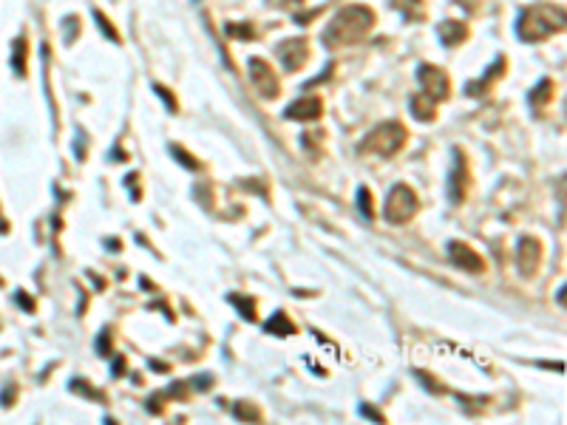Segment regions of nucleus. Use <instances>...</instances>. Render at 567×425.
<instances>
[{
    "label": "nucleus",
    "instance_id": "nucleus-23",
    "mask_svg": "<svg viewBox=\"0 0 567 425\" xmlns=\"http://www.w3.org/2000/svg\"><path fill=\"white\" fill-rule=\"evenodd\" d=\"M71 392H82L85 397H91V400H97V403H102L105 400V394L102 392H97V389H91L85 380H71V386H68Z\"/></svg>",
    "mask_w": 567,
    "mask_h": 425
},
{
    "label": "nucleus",
    "instance_id": "nucleus-13",
    "mask_svg": "<svg viewBox=\"0 0 567 425\" xmlns=\"http://www.w3.org/2000/svg\"><path fill=\"white\" fill-rule=\"evenodd\" d=\"M437 34H440V40H443L446 45H460V43L468 40V26L460 23V20H443V23L437 26Z\"/></svg>",
    "mask_w": 567,
    "mask_h": 425
},
{
    "label": "nucleus",
    "instance_id": "nucleus-15",
    "mask_svg": "<svg viewBox=\"0 0 567 425\" xmlns=\"http://www.w3.org/2000/svg\"><path fill=\"white\" fill-rule=\"evenodd\" d=\"M26 54H28V40L17 37L14 40V51H11V68L17 77H26Z\"/></svg>",
    "mask_w": 567,
    "mask_h": 425
},
{
    "label": "nucleus",
    "instance_id": "nucleus-34",
    "mask_svg": "<svg viewBox=\"0 0 567 425\" xmlns=\"http://www.w3.org/2000/svg\"><path fill=\"white\" fill-rule=\"evenodd\" d=\"M210 383H213V377H210V375H199V380H196V389H199V392H205V389H210Z\"/></svg>",
    "mask_w": 567,
    "mask_h": 425
},
{
    "label": "nucleus",
    "instance_id": "nucleus-25",
    "mask_svg": "<svg viewBox=\"0 0 567 425\" xmlns=\"http://www.w3.org/2000/svg\"><path fill=\"white\" fill-rule=\"evenodd\" d=\"M111 340H114L111 329H102V335L97 338V352H99V355H105V357H111Z\"/></svg>",
    "mask_w": 567,
    "mask_h": 425
},
{
    "label": "nucleus",
    "instance_id": "nucleus-35",
    "mask_svg": "<svg viewBox=\"0 0 567 425\" xmlns=\"http://www.w3.org/2000/svg\"><path fill=\"white\" fill-rule=\"evenodd\" d=\"M122 369H125V355H119V357L114 360V369H111V375L117 377V375H122Z\"/></svg>",
    "mask_w": 567,
    "mask_h": 425
},
{
    "label": "nucleus",
    "instance_id": "nucleus-6",
    "mask_svg": "<svg viewBox=\"0 0 567 425\" xmlns=\"http://www.w3.org/2000/svg\"><path fill=\"white\" fill-rule=\"evenodd\" d=\"M247 68H250V80H253V85L259 88V94H261L264 99H276V97L281 94L279 74L273 71V65H270L267 60H261V57H250Z\"/></svg>",
    "mask_w": 567,
    "mask_h": 425
},
{
    "label": "nucleus",
    "instance_id": "nucleus-29",
    "mask_svg": "<svg viewBox=\"0 0 567 425\" xmlns=\"http://www.w3.org/2000/svg\"><path fill=\"white\" fill-rule=\"evenodd\" d=\"M360 414L369 417V420H374V423H386V417H383L377 409H372V406H360Z\"/></svg>",
    "mask_w": 567,
    "mask_h": 425
},
{
    "label": "nucleus",
    "instance_id": "nucleus-33",
    "mask_svg": "<svg viewBox=\"0 0 567 425\" xmlns=\"http://www.w3.org/2000/svg\"><path fill=\"white\" fill-rule=\"evenodd\" d=\"M273 9H292V6H301L303 0H267Z\"/></svg>",
    "mask_w": 567,
    "mask_h": 425
},
{
    "label": "nucleus",
    "instance_id": "nucleus-19",
    "mask_svg": "<svg viewBox=\"0 0 567 425\" xmlns=\"http://www.w3.org/2000/svg\"><path fill=\"white\" fill-rule=\"evenodd\" d=\"M230 303H233V306L242 312V318H244V321H256V298L233 292V295H230Z\"/></svg>",
    "mask_w": 567,
    "mask_h": 425
},
{
    "label": "nucleus",
    "instance_id": "nucleus-11",
    "mask_svg": "<svg viewBox=\"0 0 567 425\" xmlns=\"http://www.w3.org/2000/svg\"><path fill=\"white\" fill-rule=\"evenodd\" d=\"M284 117L292 119V122H318L323 117V99L320 97H301L284 111Z\"/></svg>",
    "mask_w": 567,
    "mask_h": 425
},
{
    "label": "nucleus",
    "instance_id": "nucleus-22",
    "mask_svg": "<svg viewBox=\"0 0 567 425\" xmlns=\"http://www.w3.org/2000/svg\"><path fill=\"white\" fill-rule=\"evenodd\" d=\"M94 20H97V26H99V28L108 34V40H114V43H119V40H122V37H119V31L114 28V23L108 20V14H105V11H99V9H97V11H94Z\"/></svg>",
    "mask_w": 567,
    "mask_h": 425
},
{
    "label": "nucleus",
    "instance_id": "nucleus-14",
    "mask_svg": "<svg viewBox=\"0 0 567 425\" xmlns=\"http://www.w3.org/2000/svg\"><path fill=\"white\" fill-rule=\"evenodd\" d=\"M411 117L420 119V122H434L437 119V102L428 99L426 94L423 97H411Z\"/></svg>",
    "mask_w": 567,
    "mask_h": 425
},
{
    "label": "nucleus",
    "instance_id": "nucleus-21",
    "mask_svg": "<svg viewBox=\"0 0 567 425\" xmlns=\"http://www.w3.org/2000/svg\"><path fill=\"white\" fill-rule=\"evenodd\" d=\"M171 154H173V159H179L188 171H202V162L196 159V156H190V154H185V148L182 145H171Z\"/></svg>",
    "mask_w": 567,
    "mask_h": 425
},
{
    "label": "nucleus",
    "instance_id": "nucleus-1",
    "mask_svg": "<svg viewBox=\"0 0 567 425\" xmlns=\"http://www.w3.org/2000/svg\"><path fill=\"white\" fill-rule=\"evenodd\" d=\"M374 26V11L363 3H352V6H343L332 20L329 26L323 28V45L338 51V48H346L357 40H363L369 34V28Z\"/></svg>",
    "mask_w": 567,
    "mask_h": 425
},
{
    "label": "nucleus",
    "instance_id": "nucleus-12",
    "mask_svg": "<svg viewBox=\"0 0 567 425\" xmlns=\"http://www.w3.org/2000/svg\"><path fill=\"white\" fill-rule=\"evenodd\" d=\"M502 74H505V57H497V63H494L491 71H485L480 80H474L471 85H465V94H468V97H480V94H485V91L494 85V80L502 77Z\"/></svg>",
    "mask_w": 567,
    "mask_h": 425
},
{
    "label": "nucleus",
    "instance_id": "nucleus-9",
    "mask_svg": "<svg viewBox=\"0 0 567 425\" xmlns=\"http://www.w3.org/2000/svg\"><path fill=\"white\" fill-rule=\"evenodd\" d=\"M539 261H542V244H539V238H531V235L519 238V244H517V264H519V272H522L525 278H531V275L539 269Z\"/></svg>",
    "mask_w": 567,
    "mask_h": 425
},
{
    "label": "nucleus",
    "instance_id": "nucleus-28",
    "mask_svg": "<svg viewBox=\"0 0 567 425\" xmlns=\"http://www.w3.org/2000/svg\"><path fill=\"white\" fill-rule=\"evenodd\" d=\"M14 303H17L23 312H34V301H31V298H28L23 289H20V292H14Z\"/></svg>",
    "mask_w": 567,
    "mask_h": 425
},
{
    "label": "nucleus",
    "instance_id": "nucleus-27",
    "mask_svg": "<svg viewBox=\"0 0 567 425\" xmlns=\"http://www.w3.org/2000/svg\"><path fill=\"white\" fill-rule=\"evenodd\" d=\"M392 3H394L397 9H403L409 17H417V14H420V3H423V0H392Z\"/></svg>",
    "mask_w": 567,
    "mask_h": 425
},
{
    "label": "nucleus",
    "instance_id": "nucleus-4",
    "mask_svg": "<svg viewBox=\"0 0 567 425\" xmlns=\"http://www.w3.org/2000/svg\"><path fill=\"white\" fill-rule=\"evenodd\" d=\"M420 210V199L417 193L409 188V185H394L386 196V208H383V215L392 221V224H406L411 221Z\"/></svg>",
    "mask_w": 567,
    "mask_h": 425
},
{
    "label": "nucleus",
    "instance_id": "nucleus-16",
    "mask_svg": "<svg viewBox=\"0 0 567 425\" xmlns=\"http://www.w3.org/2000/svg\"><path fill=\"white\" fill-rule=\"evenodd\" d=\"M233 414L239 417V423H261V409L250 400H239L233 406Z\"/></svg>",
    "mask_w": 567,
    "mask_h": 425
},
{
    "label": "nucleus",
    "instance_id": "nucleus-5",
    "mask_svg": "<svg viewBox=\"0 0 567 425\" xmlns=\"http://www.w3.org/2000/svg\"><path fill=\"white\" fill-rule=\"evenodd\" d=\"M446 196L451 205H463L468 196V162L460 148L451 151V171L446 179Z\"/></svg>",
    "mask_w": 567,
    "mask_h": 425
},
{
    "label": "nucleus",
    "instance_id": "nucleus-31",
    "mask_svg": "<svg viewBox=\"0 0 567 425\" xmlns=\"http://www.w3.org/2000/svg\"><path fill=\"white\" fill-rule=\"evenodd\" d=\"M165 394H168V397H179V400H185V397H188V389H185L182 383H173V386H171Z\"/></svg>",
    "mask_w": 567,
    "mask_h": 425
},
{
    "label": "nucleus",
    "instance_id": "nucleus-32",
    "mask_svg": "<svg viewBox=\"0 0 567 425\" xmlns=\"http://www.w3.org/2000/svg\"><path fill=\"white\" fill-rule=\"evenodd\" d=\"M156 94H159V97L168 102V108H171V111H176V97H173V94H168L162 85H156Z\"/></svg>",
    "mask_w": 567,
    "mask_h": 425
},
{
    "label": "nucleus",
    "instance_id": "nucleus-2",
    "mask_svg": "<svg viewBox=\"0 0 567 425\" xmlns=\"http://www.w3.org/2000/svg\"><path fill=\"white\" fill-rule=\"evenodd\" d=\"M565 9L554 3H536L517 20V37L525 43H542L556 31H565Z\"/></svg>",
    "mask_w": 567,
    "mask_h": 425
},
{
    "label": "nucleus",
    "instance_id": "nucleus-3",
    "mask_svg": "<svg viewBox=\"0 0 567 425\" xmlns=\"http://www.w3.org/2000/svg\"><path fill=\"white\" fill-rule=\"evenodd\" d=\"M406 142H409V131L400 122H383V125H377L374 131H369L360 139L357 151L366 154V156H383V159H389V156L400 154L406 148Z\"/></svg>",
    "mask_w": 567,
    "mask_h": 425
},
{
    "label": "nucleus",
    "instance_id": "nucleus-7",
    "mask_svg": "<svg viewBox=\"0 0 567 425\" xmlns=\"http://www.w3.org/2000/svg\"><path fill=\"white\" fill-rule=\"evenodd\" d=\"M417 77H420V82H423V94H426L428 99L443 102V99L451 97V82H448V74H446L443 68L423 63L420 71H417Z\"/></svg>",
    "mask_w": 567,
    "mask_h": 425
},
{
    "label": "nucleus",
    "instance_id": "nucleus-18",
    "mask_svg": "<svg viewBox=\"0 0 567 425\" xmlns=\"http://www.w3.org/2000/svg\"><path fill=\"white\" fill-rule=\"evenodd\" d=\"M554 99V80H542L534 91H531V105H536V108H542V105H548Z\"/></svg>",
    "mask_w": 567,
    "mask_h": 425
},
{
    "label": "nucleus",
    "instance_id": "nucleus-36",
    "mask_svg": "<svg viewBox=\"0 0 567 425\" xmlns=\"http://www.w3.org/2000/svg\"><path fill=\"white\" fill-rule=\"evenodd\" d=\"M315 14H318V11H301V14H295V23H309Z\"/></svg>",
    "mask_w": 567,
    "mask_h": 425
},
{
    "label": "nucleus",
    "instance_id": "nucleus-24",
    "mask_svg": "<svg viewBox=\"0 0 567 425\" xmlns=\"http://www.w3.org/2000/svg\"><path fill=\"white\" fill-rule=\"evenodd\" d=\"M357 208L363 212V218H372L374 210H372V193H369V188H360L357 190Z\"/></svg>",
    "mask_w": 567,
    "mask_h": 425
},
{
    "label": "nucleus",
    "instance_id": "nucleus-20",
    "mask_svg": "<svg viewBox=\"0 0 567 425\" xmlns=\"http://www.w3.org/2000/svg\"><path fill=\"white\" fill-rule=\"evenodd\" d=\"M225 31L236 40H256V26L253 23H227Z\"/></svg>",
    "mask_w": 567,
    "mask_h": 425
},
{
    "label": "nucleus",
    "instance_id": "nucleus-26",
    "mask_svg": "<svg viewBox=\"0 0 567 425\" xmlns=\"http://www.w3.org/2000/svg\"><path fill=\"white\" fill-rule=\"evenodd\" d=\"M14 397H17V386H14V383H6L3 392H0V406H3V409L14 406Z\"/></svg>",
    "mask_w": 567,
    "mask_h": 425
},
{
    "label": "nucleus",
    "instance_id": "nucleus-8",
    "mask_svg": "<svg viewBox=\"0 0 567 425\" xmlns=\"http://www.w3.org/2000/svg\"><path fill=\"white\" fill-rule=\"evenodd\" d=\"M276 54H279V60H281L284 71L295 74V71H301V68L306 65V60H309V43H306L303 37H289V40H284V43L276 45Z\"/></svg>",
    "mask_w": 567,
    "mask_h": 425
},
{
    "label": "nucleus",
    "instance_id": "nucleus-17",
    "mask_svg": "<svg viewBox=\"0 0 567 425\" xmlns=\"http://www.w3.org/2000/svg\"><path fill=\"white\" fill-rule=\"evenodd\" d=\"M264 332H270V335H295V323H292L284 312H276V315L264 323Z\"/></svg>",
    "mask_w": 567,
    "mask_h": 425
},
{
    "label": "nucleus",
    "instance_id": "nucleus-30",
    "mask_svg": "<svg viewBox=\"0 0 567 425\" xmlns=\"http://www.w3.org/2000/svg\"><path fill=\"white\" fill-rule=\"evenodd\" d=\"M65 28H68V31H65V40H68V43H74V37H77V28H80L77 17H68V20H65Z\"/></svg>",
    "mask_w": 567,
    "mask_h": 425
},
{
    "label": "nucleus",
    "instance_id": "nucleus-10",
    "mask_svg": "<svg viewBox=\"0 0 567 425\" xmlns=\"http://www.w3.org/2000/svg\"><path fill=\"white\" fill-rule=\"evenodd\" d=\"M448 258H451V264H457V267L465 269V272H474V275L485 272L482 255H480L474 247L463 244V241H451V244H448Z\"/></svg>",
    "mask_w": 567,
    "mask_h": 425
}]
</instances>
